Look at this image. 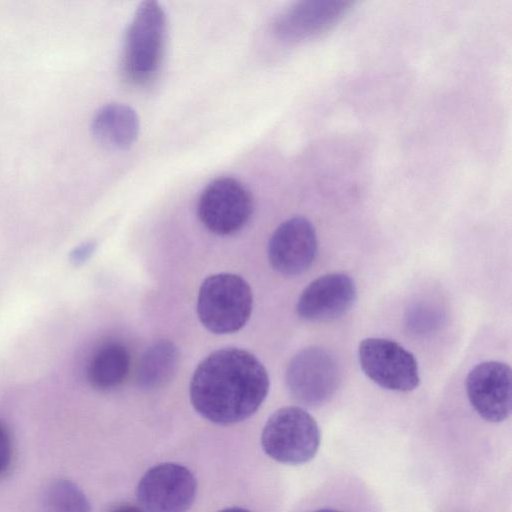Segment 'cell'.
<instances>
[{"label": "cell", "mask_w": 512, "mask_h": 512, "mask_svg": "<svg viewBox=\"0 0 512 512\" xmlns=\"http://www.w3.org/2000/svg\"><path fill=\"white\" fill-rule=\"evenodd\" d=\"M313 512H341V511H338V510H335V509H320V510H316V511H313Z\"/></svg>", "instance_id": "44dd1931"}, {"label": "cell", "mask_w": 512, "mask_h": 512, "mask_svg": "<svg viewBox=\"0 0 512 512\" xmlns=\"http://www.w3.org/2000/svg\"><path fill=\"white\" fill-rule=\"evenodd\" d=\"M91 130L101 146L110 150H126L138 137L139 118L131 107L110 103L96 112Z\"/></svg>", "instance_id": "4fadbf2b"}, {"label": "cell", "mask_w": 512, "mask_h": 512, "mask_svg": "<svg viewBox=\"0 0 512 512\" xmlns=\"http://www.w3.org/2000/svg\"><path fill=\"white\" fill-rule=\"evenodd\" d=\"M252 308L251 287L237 274H213L199 288L197 315L202 325L212 333L239 331L248 322Z\"/></svg>", "instance_id": "7a4b0ae2"}, {"label": "cell", "mask_w": 512, "mask_h": 512, "mask_svg": "<svg viewBox=\"0 0 512 512\" xmlns=\"http://www.w3.org/2000/svg\"><path fill=\"white\" fill-rule=\"evenodd\" d=\"M130 365V353L123 344L106 343L95 352L89 362L88 381L97 390L115 389L128 377Z\"/></svg>", "instance_id": "5bb4252c"}, {"label": "cell", "mask_w": 512, "mask_h": 512, "mask_svg": "<svg viewBox=\"0 0 512 512\" xmlns=\"http://www.w3.org/2000/svg\"><path fill=\"white\" fill-rule=\"evenodd\" d=\"M219 512H250V511L247 509H244V508H240V507H230V508L223 509Z\"/></svg>", "instance_id": "ffe728a7"}, {"label": "cell", "mask_w": 512, "mask_h": 512, "mask_svg": "<svg viewBox=\"0 0 512 512\" xmlns=\"http://www.w3.org/2000/svg\"><path fill=\"white\" fill-rule=\"evenodd\" d=\"M179 350L168 340H160L146 349L137 368L138 385L146 390L161 388L175 376L179 367Z\"/></svg>", "instance_id": "9a60e30c"}, {"label": "cell", "mask_w": 512, "mask_h": 512, "mask_svg": "<svg viewBox=\"0 0 512 512\" xmlns=\"http://www.w3.org/2000/svg\"><path fill=\"white\" fill-rule=\"evenodd\" d=\"M96 250V243L93 241H86L74 249L69 253V260L75 266H80L87 262L91 256L94 254Z\"/></svg>", "instance_id": "ac0fdd59"}, {"label": "cell", "mask_w": 512, "mask_h": 512, "mask_svg": "<svg viewBox=\"0 0 512 512\" xmlns=\"http://www.w3.org/2000/svg\"><path fill=\"white\" fill-rule=\"evenodd\" d=\"M197 490L192 472L177 463L150 468L137 487V498L145 512H186Z\"/></svg>", "instance_id": "ba28073f"}, {"label": "cell", "mask_w": 512, "mask_h": 512, "mask_svg": "<svg viewBox=\"0 0 512 512\" xmlns=\"http://www.w3.org/2000/svg\"><path fill=\"white\" fill-rule=\"evenodd\" d=\"M166 16L156 1H144L127 29L122 67L126 78L143 83L160 67L166 36Z\"/></svg>", "instance_id": "3957f363"}, {"label": "cell", "mask_w": 512, "mask_h": 512, "mask_svg": "<svg viewBox=\"0 0 512 512\" xmlns=\"http://www.w3.org/2000/svg\"><path fill=\"white\" fill-rule=\"evenodd\" d=\"M339 365L330 352L318 346L300 350L290 360L286 387L294 400L309 408L328 402L340 384Z\"/></svg>", "instance_id": "5b68a950"}, {"label": "cell", "mask_w": 512, "mask_h": 512, "mask_svg": "<svg viewBox=\"0 0 512 512\" xmlns=\"http://www.w3.org/2000/svg\"><path fill=\"white\" fill-rule=\"evenodd\" d=\"M317 236L312 223L301 216L282 222L272 233L267 248L274 270L285 276L305 272L317 254Z\"/></svg>", "instance_id": "9c48e42d"}, {"label": "cell", "mask_w": 512, "mask_h": 512, "mask_svg": "<svg viewBox=\"0 0 512 512\" xmlns=\"http://www.w3.org/2000/svg\"><path fill=\"white\" fill-rule=\"evenodd\" d=\"M356 297V285L349 275L330 273L315 279L303 290L296 311L306 321H330L346 314Z\"/></svg>", "instance_id": "8fae6325"}, {"label": "cell", "mask_w": 512, "mask_h": 512, "mask_svg": "<svg viewBox=\"0 0 512 512\" xmlns=\"http://www.w3.org/2000/svg\"><path fill=\"white\" fill-rule=\"evenodd\" d=\"M14 458V448L11 434L0 421V478L4 477L10 470Z\"/></svg>", "instance_id": "e0dca14e"}, {"label": "cell", "mask_w": 512, "mask_h": 512, "mask_svg": "<svg viewBox=\"0 0 512 512\" xmlns=\"http://www.w3.org/2000/svg\"><path fill=\"white\" fill-rule=\"evenodd\" d=\"M113 512H145V511L136 506L123 505V506L116 508Z\"/></svg>", "instance_id": "d6986e66"}, {"label": "cell", "mask_w": 512, "mask_h": 512, "mask_svg": "<svg viewBox=\"0 0 512 512\" xmlns=\"http://www.w3.org/2000/svg\"><path fill=\"white\" fill-rule=\"evenodd\" d=\"M350 2L306 0L292 4L275 20V34L287 41L317 36L333 27L349 9Z\"/></svg>", "instance_id": "7c38bea8"}, {"label": "cell", "mask_w": 512, "mask_h": 512, "mask_svg": "<svg viewBox=\"0 0 512 512\" xmlns=\"http://www.w3.org/2000/svg\"><path fill=\"white\" fill-rule=\"evenodd\" d=\"M45 512H91L83 491L68 479L53 481L43 495Z\"/></svg>", "instance_id": "2e32d148"}, {"label": "cell", "mask_w": 512, "mask_h": 512, "mask_svg": "<svg viewBox=\"0 0 512 512\" xmlns=\"http://www.w3.org/2000/svg\"><path fill=\"white\" fill-rule=\"evenodd\" d=\"M511 368L500 361L477 364L468 374L466 391L470 404L486 421L501 422L511 412Z\"/></svg>", "instance_id": "30bf717a"}, {"label": "cell", "mask_w": 512, "mask_h": 512, "mask_svg": "<svg viewBox=\"0 0 512 512\" xmlns=\"http://www.w3.org/2000/svg\"><path fill=\"white\" fill-rule=\"evenodd\" d=\"M269 391L263 364L250 352L218 349L196 367L189 387L194 409L210 422L228 425L253 415Z\"/></svg>", "instance_id": "6da1fadb"}, {"label": "cell", "mask_w": 512, "mask_h": 512, "mask_svg": "<svg viewBox=\"0 0 512 512\" xmlns=\"http://www.w3.org/2000/svg\"><path fill=\"white\" fill-rule=\"evenodd\" d=\"M253 200L249 190L237 179L220 177L202 191L197 214L210 232L225 236L240 231L249 221Z\"/></svg>", "instance_id": "52a82bcc"}, {"label": "cell", "mask_w": 512, "mask_h": 512, "mask_svg": "<svg viewBox=\"0 0 512 512\" xmlns=\"http://www.w3.org/2000/svg\"><path fill=\"white\" fill-rule=\"evenodd\" d=\"M358 357L366 376L384 389L409 392L419 385L417 360L395 341L366 338L359 344Z\"/></svg>", "instance_id": "8992f818"}, {"label": "cell", "mask_w": 512, "mask_h": 512, "mask_svg": "<svg viewBox=\"0 0 512 512\" xmlns=\"http://www.w3.org/2000/svg\"><path fill=\"white\" fill-rule=\"evenodd\" d=\"M264 452L275 461L298 465L310 461L320 445L315 419L303 408L288 406L275 411L261 435Z\"/></svg>", "instance_id": "277c9868"}]
</instances>
